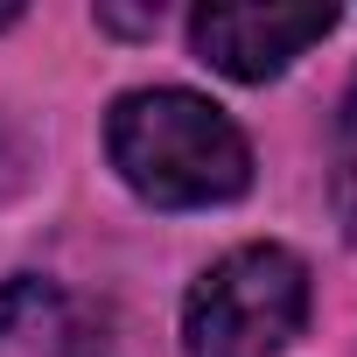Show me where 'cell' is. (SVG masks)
Returning a JSON list of instances; mask_svg holds the SVG:
<instances>
[{
	"mask_svg": "<svg viewBox=\"0 0 357 357\" xmlns=\"http://www.w3.org/2000/svg\"><path fill=\"white\" fill-rule=\"evenodd\" d=\"M336 218H343V231H350V245H357V161L336 175Z\"/></svg>",
	"mask_w": 357,
	"mask_h": 357,
	"instance_id": "obj_5",
	"label": "cell"
},
{
	"mask_svg": "<svg viewBox=\"0 0 357 357\" xmlns=\"http://www.w3.org/2000/svg\"><path fill=\"white\" fill-rule=\"evenodd\" d=\"M0 357H105L84 308L56 280H8L0 287Z\"/></svg>",
	"mask_w": 357,
	"mask_h": 357,
	"instance_id": "obj_4",
	"label": "cell"
},
{
	"mask_svg": "<svg viewBox=\"0 0 357 357\" xmlns=\"http://www.w3.org/2000/svg\"><path fill=\"white\" fill-rule=\"evenodd\" d=\"M15 15H22V8H15V0H0V29H8V22H15Z\"/></svg>",
	"mask_w": 357,
	"mask_h": 357,
	"instance_id": "obj_7",
	"label": "cell"
},
{
	"mask_svg": "<svg viewBox=\"0 0 357 357\" xmlns=\"http://www.w3.org/2000/svg\"><path fill=\"white\" fill-rule=\"evenodd\" d=\"M343 133L357 140V84H350V98H343Z\"/></svg>",
	"mask_w": 357,
	"mask_h": 357,
	"instance_id": "obj_6",
	"label": "cell"
},
{
	"mask_svg": "<svg viewBox=\"0 0 357 357\" xmlns=\"http://www.w3.org/2000/svg\"><path fill=\"white\" fill-rule=\"evenodd\" d=\"M308 322V266L287 245L225 252L183 308L190 357H280Z\"/></svg>",
	"mask_w": 357,
	"mask_h": 357,
	"instance_id": "obj_2",
	"label": "cell"
},
{
	"mask_svg": "<svg viewBox=\"0 0 357 357\" xmlns=\"http://www.w3.org/2000/svg\"><path fill=\"white\" fill-rule=\"evenodd\" d=\"M105 154L119 183L161 211H197L231 204L252 183V147L245 133L197 91H126L105 119Z\"/></svg>",
	"mask_w": 357,
	"mask_h": 357,
	"instance_id": "obj_1",
	"label": "cell"
},
{
	"mask_svg": "<svg viewBox=\"0 0 357 357\" xmlns=\"http://www.w3.org/2000/svg\"><path fill=\"white\" fill-rule=\"evenodd\" d=\"M336 29V8H197L190 15V43L211 70L238 77V84H266L280 77L308 43H322Z\"/></svg>",
	"mask_w": 357,
	"mask_h": 357,
	"instance_id": "obj_3",
	"label": "cell"
}]
</instances>
